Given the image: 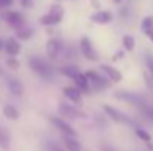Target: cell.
I'll use <instances>...</instances> for the list:
<instances>
[{
    "mask_svg": "<svg viewBox=\"0 0 153 151\" xmlns=\"http://www.w3.org/2000/svg\"><path fill=\"white\" fill-rule=\"evenodd\" d=\"M27 62H28L30 70H31L34 74H37L40 79L51 80L52 77H53V68H52L51 64H49L46 59L33 55V56H28V61H27Z\"/></svg>",
    "mask_w": 153,
    "mask_h": 151,
    "instance_id": "obj_1",
    "label": "cell"
},
{
    "mask_svg": "<svg viewBox=\"0 0 153 151\" xmlns=\"http://www.w3.org/2000/svg\"><path fill=\"white\" fill-rule=\"evenodd\" d=\"M102 113H104L111 122H114V123H117V124H126V126H134V124H135L134 120H132L129 116H126L125 113H122L120 110H117V108H114V107H111V105H108V104H104V105H102Z\"/></svg>",
    "mask_w": 153,
    "mask_h": 151,
    "instance_id": "obj_2",
    "label": "cell"
},
{
    "mask_svg": "<svg viewBox=\"0 0 153 151\" xmlns=\"http://www.w3.org/2000/svg\"><path fill=\"white\" fill-rule=\"evenodd\" d=\"M85 74L88 77V82H89V86H91L92 92H102L110 86V80L105 76L100 74L98 71H95V70H88Z\"/></svg>",
    "mask_w": 153,
    "mask_h": 151,
    "instance_id": "obj_3",
    "label": "cell"
},
{
    "mask_svg": "<svg viewBox=\"0 0 153 151\" xmlns=\"http://www.w3.org/2000/svg\"><path fill=\"white\" fill-rule=\"evenodd\" d=\"M58 114L62 119L76 120V119H85V113L80 111L76 105H71L68 102H59L58 104Z\"/></svg>",
    "mask_w": 153,
    "mask_h": 151,
    "instance_id": "obj_4",
    "label": "cell"
},
{
    "mask_svg": "<svg viewBox=\"0 0 153 151\" xmlns=\"http://www.w3.org/2000/svg\"><path fill=\"white\" fill-rule=\"evenodd\" d=\"M64 48L65 46H64V43H62L61 39H58V37H49L48 42H46V48H45V50H46V58L49 61H56L61 56Z\"/></svg>",
    "mask_w": 153,
    "mask_h": 151,
    "instance_id": "obj_5",
    "label": "cell"
},
{
    "mask_svg": "<svg viewBox=\"0 0 153 151\" xmlns=\"http://www.w3.org/2000/svg\"><path fill=\"white\" fill-rule=\"evenodd\" d=\"M1 19L12 28V30H18L22 25H25V18L21 12L18 10H3L1 13Z\"/></svg>",
    "mask_w": 153,
    "mask_h": 151,
    "instance_id": "obj_6",
    "label": "cell"
},
{
    "mask_svg": "<svg viewBox=\"0 0 153 151\" xmlns=\"http://www.w3.org/2000/svg\"><path fill=\"white\" fill-rule=\"evenodd\" d=\"M79 50H80L82 56L86 58L88 61H98V58H100L95 48H94V45H92V42H91V39L88 36L80 37V40H79Z\"/></svg>",
    "mask_w": 153,
    "mask_h": 151,
    "instance_id": "obj_7",
    "label": "cell"
},
{
    "mask_svg": "<svg viewBox=\"0 0 153 151\" xmlns=\"http://www.w3.org/2000/svg\"><path fill=\"white\" fill-rule=\"evenodd\" d=\"M49 122L52 123L53 127H56L62 135L67 136H77V132L73 129V126L62 117H56V116H49Z\"/></svg>",
    "mask_w": 153,
    "mask_h": 151,
    "instance_id": "obj_8",
    "label": "cell"
},
{
    "mask_svg": "<svg viewBox=\"0 0 153 151\" xmlns=\"http://www.w3.org/2000/svg\"><path fill=\"white\" fill-rule=\"evenodd\" d=\"M114 98L123 102H128L131 105H137V107H146V102L143 99V96H140L138 94H132V92H126V91H119L114 92Z\"/></svg>",
    "mask_w": 153,
    "mask_h": 151,
    "instance_id": "obj_9",
    "label": "cell"
},
{
    "mask_svg": "<svg viewBox=\"0 0 153 151\" xmlns=\"http://www.w3.org/2000/svg\"><path fill=\"white\" fill-rule=\"evenodd\" d=\"M113 19H114L113 12L107 10V9H100V10H97L95 13H92L89 16V21L97 24V25H107V24L113 22Z\"/></svg>",
    "mask_w": 153,
    "mask_h": 151,
    "instance_id": "obj_10",
    "label": "cell"
},
{
    "mask_svg": "<svg viewBox=\"0 0 153 151\" xmlns=\"http://www.w3.org/2000/svg\"><path fill=\"white\" fill-rule=\"evenodd\" d=\"M100 70H101L102 74L110 80V83H120L122 79H123L122 73H120L116 67H113V65H110V64H101V65H100Z\"/></svg>",
    "mask_w": 153,
    "mask_h": 151,
    "instance_id": "obj_11",
    "label": "cell"
},
{
    "mask_svg": "<svg viewBox=\"0 0 153 151\" xmlns=\"http://www.w3.org/2000/svg\"><path fill=\"white\" fill-rule=\"evenodd\" d=\"M62 95L65 96V99L68 102H73V104H82V99H83V94L74 85L73 86H64Z\"/></svg>",
    "mask_w": 153,
    "mask_h": 151,
    "instance_id": "obj_12",
    "label": "cell"
},
{
    "mask_svg": "<svg viewBox=\"0 0 153 151\" xmlns=\"http://www.w3.org/2000/svg\"><path fill=\"white\" fill-rule=\"evenodd\" d=\"M62 18H64V13H53V12H48L45 15H42L39 18V22L45 27H55L58 24L62 22Z\"/></svg>",
    "mask_w": 153,
    "mask_h": 151,
    "instance_id": "obj_13",
    "label": "cell"
},
{
    "mask_svg": "<svg viewBox=\"0 0 153 151\" xmlns=\"http://www.w3.org/2000/svg\"><path fill=\"white\" fill-rule=\"evenodd\" d=\"M21 49V42L16 37H9L4 40V52L7 53V56H18Z\"/></svg>",
    "mask_w": 153,
    "mask_h": 151,
    "instance_id": "obj_14",
    "label": "cell"
},
{
    "mask_svg": "<svg viewBox=\"0 0 153 151\" xmlns=\"http://www.w3.org/2000/svg\"><path fill=\"white\" fill-rule=\"evenodd\" d=\"M73 82H74V86L83 94V95H89L92 91H91V86H89V82H88V77H86V74L85 73H79L74 79H73Z\"/></svg>",
    "mask_w": 153,
    "mask_h": 151,
    "instance_id": "obj_15",
    "label": "cell"
},
{
    "mask_svg": "<svg viewBox=\"0 0 153 151\" xmlns=\"http://www.w3.org/2000/svg\"><path fill=\"white\" fill-rule=\"evenodd\" d=\"M58 73H59L61 76H64V77L73 80V79L80 73V68H79L77 65H74V64H65V65H61V67L58 68Z\"/></svg>",
    "mask_w": 153,
    "mask_h": 151,
    "instance_id": "obj_16",
    "label": "cell"
},
{
    "mask_svg": "<svg viewBox=\"0 0 153 151\" xmlns=\"http://www.w3.org/2000/svg\"><path fill=\"white\" fill-rule=\"evenodd\" d=\"M7 89L13 96H22L24 95V85L18 79H13V77L7 80Z\"/></svg>",
    "mask_w": 153,
    "mask_h": 151,
    "instance_id": "obj_17",
    "label": "cell"
},
{
    "mask_svg": "<svg viewBox=\"0 0 153 151\" xmlns=\"http://www.w3.org/2000/svg\"><path fill=\"white\" fill-rule=\"evenodd\" d=\"M33 36H34V30H33L31 27H28L27 24L22 25L21 28L15 30V37H16L19 42H27V40H30Z\"/></svg>",
    "mask_w": 153,
    "mask_h": 151,
    "instance_id": "obj_18",
    "label": "cell"
},
{
    "mask_svg": "<svg viewBox=\"0 0 153 151\" xmlns=\"http://www.w3.org/2000/svg\"><path fill=\"white\" fill-rule=\"evenodd\" d=\"M3 116L7 119V120H18L19 119V111L15 105H10V104H6L1 110Z\"/></svg>",
    "mask_w": 153,
    "mask_h": 151,
    "instance_id": "obj_19",
    "label": "cell"
},
{
    "mask_svg": "<svg viewBox=\"0 0 153 151\" xmlns=\"http://www.w3.org/2000/svg\"><path fill=\"white\" fill-rule=\"evenodd\" d=\"M64 145L68 151H80L82 150V145L80 142L76 139V136H67L64 135Z\"/></svg>",
    "mask_w": 153,
    "mask_h": 151,
    "instance_id": "obj_20",
    "label": "cell"
},
{
    "mask_svg": "<svg viewBox=\"0 0 153 151\" xmlns=\"http://www.w3.org/2000/svg\"><path fill=\"white\" fill-rule=\"evenodd\" d=\"M122 49L125 52H128V53L134 52V49H135V39L131 34H125L122 37Z\"/></svg>",
    "mask_w": 153,
    "mask_h": 151,
    "instance_id": "obj_21",
    "label": "cell"
},
{
    "mask_svg": "<svg viewBox=\"0 0 153 151\" xmlns=\"http://www.w3.org/2000/svg\"><path fill=\"white\" fill-rule=\"evenodd\" d=\"M10 147V135L4 127H0V150H9Z\"/></svg>",
    "mask_w": 153,
    "mask_h": 151,
    "instance_id": "obj_22",
    "label": "cell"
},
{
    "mask_svg": "<svg viewBox=\"0 0 153 151\" xmlns=\"http://www.w3.org/2000/svg\"><path fill=\"white\" fill-rule=\"evenodd\" d=\"M135 135L144 142V144H147V142H152V135L146 130V129H143V127H135Z\"/></svg>",
    "mask_w": 153,
    "mask_h": 151,
    "instance_id": "obj_23",
    "label": "cell"
},
{
    "mask_svg": "<svg viewBox=\"0 0 153 151\" xmlns=\"http://www.w3.org/2000/svg\"><path fill=\"white\" fill-rule=\"evenodd\" d=\"M6 65H7L9 70H12V71H18L19 67H21V62L18 61L16 56H9V58L6 59Z\"/></svg>",
    "mask_w": 153,
    "mask_h": 151,
    "instance_id": "obj_24",
    "label": "cell"
},
{
    "mask_svg": "<svg viewBox=\"0 0 153 151\" xmlns=\"http://www.w3.org/2000/svg\"><path fill=\"white\" fill-rule=\"evenodd\" d=\"M140 27H141V31H143V33H144V31H147V30H150V28H153V16L152 15L144 16V18L141 19Z\"/></svg>",
    "mask_w": 153,
    "mask_h": 151,
    "instance_id": "obj_25",
    "label": "cell"
},
{
    "mask_svg": "<svg viewBox=\"0 0 153 151\" xmlns=\"http://www.w3.org/2000/svg\"><path fill=\"white\" fill-rule=\"evenodd\" d=\"M144 64H146V71L153 76V53L150 52H146V56H144Z\"/></svg>",
    "mask_w": 153,
    "mask_h": 151,
    "instance_id": "obj_26",
    "label": "cell"
},
{
    "mask_svg": "<svg viewBox=\"0 0 153 151\" xmlns=\"http://www.w3.org/2000/svg\"><path fill=\"white\" fill-rule=\"evenodd\" d=\"M123 56H125V50H116L113 55H111V61L113 62H116V61H122L123 59Z\"/></svg>",
    "mask_w": 153,
    "mask_h": 151,
    "instance_id": "obj_27",
    "label": "cell"
},
{
    "mask_svg": "<svg viewBox=\"0 0 153 151\" xmlns=\"http://www.w3.org/2000/svg\"><path fill=\"white\" fill-rule=\"evenodd\" d=\"M144 80H146V86L149 89H153V76H150L147 71H144Z\"/></svg>",
    "mask_w": 153,
    "mask_h": 151,
    "instance_id": "obj_28",
    "label": "cell"
},
{
    "mask_svg": "<svg viewBox=\"0 0 153 151\" xmlns=\"http://www.w3.org/2000/svg\"><path fill=\"white\" fill-rule=\"evenodd\" d=\"M19 4H21V7H24V9H30V7H33L34 1H33V0H19Z\"/></svg>",
    "mask_w": 153,
    "mask_h": 151,
    "instance_id": "obj_29",
    "label": "cell"
},
{
    "mask_svg": "<svg viewBox=\"0 0 153 151\" xmlns=\"http://www.w3.org/2000/svg\"><path fill=\"white\" fill-rule=\"evenodd\" d=\"M13 4V0H0V7L1 9H7Z\"/></svg>",
    "mask_w": 153,
    "mask_h": 151,
    "instance_id": "obj_30",
    "label": "cell"
},
{
    "mask_svg": "<svg viewBox=\"0 0 153 151\" xmlns=\"http://www.w3.org/2000/svg\"><path fill=\"white\" fill-rule=\"evenodd\" d=\"M119 15H120L123 19H126V18H128V15H129V9H128V6H123V7L119 10Z\"/></svg>",
    "mask_w": 153,
    "mask_h": 151,
    "instance_id": "obj_31",
    "label": "cell"
},
{
    "mask_svg": "<svg viewBox=\"0 0 153 151\" xmlns=\"http://www.w3.org/2000/svg\"><path fill=\"white\" fill-rule=\"evenodd\" d=\"M89 4H91L95 10H100V9H101V3H100V0H89Z\"/></svg>",
    "mask_w": 153,
    "mask_h": 151,
    "instance_id": "obj_32",
    "label": "cell"
},
{
    "mask_svg": "<svg viewBox=\"0 0 153 151\" xmlns=\"http://www.w3.org/2000/svg\"><path fill=\"white\" fill-rule=\"evenodd\" d=\"M48 150H49V151H65L64 148H61L58 144H53V142H51V144H49Z\"/></svg>",
    "mask_w": 153,
    "mask_h": 151,
    "instance_id": "obj_33",
    "label": "cell"
},
{
    "mask_svg": "<svg viewBox=\"0 0 153 151\" xmlns=\"http://www.w3.org/2000/svg\"><path fill=\"white\" fill-rule=\"evenodd\" d=\"M144 36L149 39V42H152V43H153V28L147 30V31H144Z\"/></svg>",
    "mask_w": 153,
    "mask_h": 151,
    "instance_id": "obj_34",
    "label": "cell"
},
{
    "mask_svg": "<svg viewBox=\"0 0 153 151\" xmlns=\"http://www.w3.org/2000/svg\"><path fill=\"white\" fill-rule=\"evenodd\" d=\"M3 50H4V39L0 37V52H3Z\"/></svg>",
    "mask_w": 153,
    "mask_h": 151,
    "instance_id": "obj_35",
    "label": "cell"
},
{
    "mask_svg": "<svg viewBox=\"0 0 153 151\" xmlns=\"http://www.w3.org/2000/svg\"><path fill=\"white\" fill-rule=\"evenodd\" d=\"M108 1H111L113 4H117V6H119V4H122V0H108Z\"/></svg>",
    "mask_w": 153,
    "mask_h": 151,
    "instance_id": "obj_36",
    "label": "cell"
},
{
    "mask_svg": "<svg viewBox=\"0 0 153 151\" xmlns=\"http://www.w3.org/2000/svg\"><path fill=\"white\" fill-rule=\"evenodd\" d=\"M52 1H56V3H62L64 0H52Z\"/></svg>",
    "mask_w": 153,
    "mask_h": 151,
    "instance_id": "obj_37",
    "label": "cell"
},
{
    "mask_svg": "<svg viewBox=\"0 0 153 151\" xmlns=\"http://www.w3.org/2000/svg\"><path fill=\"white\" fill-rule=\"evenodd\" d=\"M3 76V70H1V67H0V77Z\"/></svg>",
    "mask_w": 153,
    "mask_h": 151,
    "instance_id": "obj_38",
    "label": "cell"
}]
</instances>
